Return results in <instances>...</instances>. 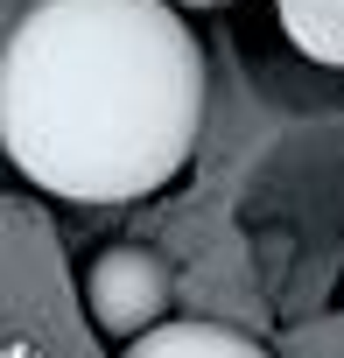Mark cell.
Returning a JSON list of instances; mask_svg holds the SVG:
<instances>
[{
  "instance_id": "cell-1",
  "label": "cell",
  "mask_w": 344,
  "mask_h": 358,
  "mask_svg": "<svg viewBox=\"0 0 344 358\" xmlns=\"http://www.w3.org/2000/svg\"><path fill=\"white\" fill-rule=\"evenodd\" d=\"M197 134L204 50L176 0H36L0 43V148L57 197H148Z\"/></svg>"
},
{
  "instance_id": "cell-2",
  "label": "cell",
  "mask_w": 344,
  "mask_h": 358,
  "mask_svg": "<svg viewBox=\"0 0 344 358\" xmlns=\"http://www.w3.org/2000/svg\"><path fill=\"white\" fill-rule=\"evenodd\" d=\"M85 309L99 330L113 337H141L148 323H162L169 309V267L141 246H113L85 267Z\"/></svg>"
},
{
  "instance_id": "cell-3",
  "label": "cell",
  "mask_w": 344,
  "mask_h": 358,
  "mask_svg": "<svg viewBox=\"0 0 344 358\" xmlns=\"http://www.w3.org/2000/svg\"><path fill=\"white\" fill-rule=\"evenodd\" d=\"M127 358H267V351L225 323H148L127 344Z\"/></svg>"
},
{
  "instance_id": "cell-4",
  "label": "cell",
  "mask_w": 344,
  "mask_h": 358,
  "mask_svg": "<svg viewBox=\"0 0 344 358\" xmlns=\"http://www.w3.org/2000/svg\"><path fill=\"white\" fill-rule=\"evenodd\" d=\"M288 43L330 71H344V0H274Z\"/></svg>"
},
{
  "instance_id": "cell-5",
  "label": "cell",
  "mask_w": 344,
  "mask_h": 358,
  "mask_svg": "<svg viewBox=\"0 0 344 358\" xmlns=\"http://www.w3.org/2000/svg\"><path fill=\"white\" fill-rule=\"evenodd\" d=\"M0 358H36V351L29 344H0Z\"/></svg>"
}]
</instances>
